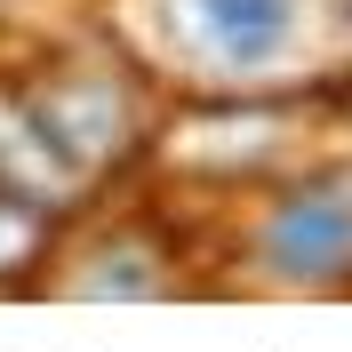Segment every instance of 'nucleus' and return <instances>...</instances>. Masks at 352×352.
<instances>
[{"mask_svg": "<svg viewBox=\"0 0 352 352\" xmlns=\"http://www.w3.org/2000/svg\"><path fill=\"white\" fill-rule=\"evenodd\" d=\"M248 264H256V280L296 288V296L344 288L352 280V160H320L264 200L256 232H248Z\"/></svg>", "mask_w": 352, "mask_h": 352, "instance_id": "nucleus-2", "label": "nucleus"}, {"mask_svg": "<svg viewBox=\"0 0 352 352\" xmlns=\"http://www.w3.org/2000/svg\"><path fill=\"white\" fill-rule=\"evenodd\" d=\"M153 48L192 88L264 96L312 65L320 0H153Z\"/></svg>", "mask_w": 352, "mask_h": 352, "instance_id": "nucleus-1", "label": "nucleus"}, {"mask_svg": "<svg viewBox=\"0 0 352 352\" xmlns=\"http://www.w3.org/2000/svg\"><path fill=\"white\" fill-rule=\"evenodd\" d=\"M0 192L8 200H24L41 224H56V217H72L88 200V184L56 160V144H48V129L32 120V104H24V88L8 80L0 88Z\"/></svg>", "mask_w": 352, "mask_h": 352, "instance_id": "nucleus-4", "label": "nucleus"}, {"mask_svg": "<svg viewBox=\"0 0 352 352\" xmlns=\"http://www.w3.org/2000/svg\"><path fill=\"white\" fill-rule=\"evenodd\" d=\"M48 248V224L24 208V200H8L0 192V272H16V264H32Z\"/></svg>", "mask_w": 352, "mask_h": 352, "instance_id": "nucleus-5", "label": "nucleus"}, {"mask_svg": "<svg viewBox=\"0 0 352 352\" xmlns=\"http://www.w3.org/2000/svg\"><path fill=\"white\" fill-rule=\"evenodd\" d=\"M16 88H24V104H32V120L48 129L56 160L80 184L112 176L144 144V96L104 65H65V72H41V80H16Z\"/></svg>", "mask_w": 352, "mask_h": 352, "instance_id": "nucleus-3", "label": "nucleus"}]
</instances>
